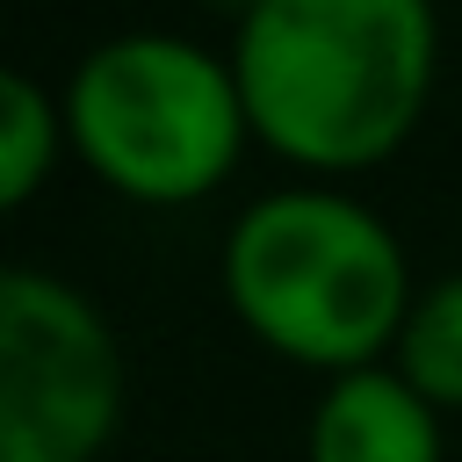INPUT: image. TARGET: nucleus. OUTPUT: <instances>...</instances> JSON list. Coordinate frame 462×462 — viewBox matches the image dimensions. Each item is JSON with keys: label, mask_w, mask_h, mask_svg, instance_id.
<instances>
[{"label": "nucleus", "mask_w": 462, "mask_h": 462, "mask_svg": "<svg viewBox=\"0 0 462 462\" xmlns=\"http://www.w3.org/2000/svg\"><path fill=\"white\" fill-rule=\"evenodd\" d=\"M253 137L303 173H368L411 144L440 79L433 0H260L231 22Z\"/></svg>", "instance_id": "obj_1"}, {"label": "nucleus", "mask_w": 462, "mask_h": 462, "mask_svg": "<svg viewBox=\"0 0 462 462\" xmlns=\"http://www.w3.org/2000/svg\"><path fill=\"white\" fill-rule=\"evenodd\" d=\"M404 238L346 188L296 180L238 209L224 238V303L282 361L332 375L383 368L411 318Z\"/></svg>", "instance_id": "obj_2"}, {"label": "nucleus", "mask_w": 462, "mask_h": 462, "mask_svg": "<svg viewBox=\"0 0 462 462\" xmlns=\"http://www.w3.org/2000/svg\"><path fill=\"white\" fill-rule=\"evenodd\" d=\"M65 137L72 159L123 202L188 209L231 180V166L253 144V123L231 58L166 29H130L72 65Z\"/></svg>", "instance_id": "obj_3"}, {"label": "nucleus", "mask_w": 462, "mask_h": 462, "mask_svg": "<svg viewBox=\"0 0 462 462\" xmlns=\"http://www.w3.org/2000/svg\"><path fill=\"white\" fill-rule=\"evenodd\" d=\"M123 433V346L87 289L0 274V462H101Z\"/></svg>", "instance_id": "obj_4"}, {"label": "nucleus", "mask_w": 462, "mask_h": 462, "mask_svg": "<svg viewBox=\"0 0 462 462\" xmlns=\"http://www.w3.org/2000/svg\"><path fill=\"white\" fill-rule=\"evenodd\" d=\"M310 462H440V411L383 361V368H354L332 375L310 404V433H303Z\"/></svg>", "instance_id": "obj_5"}, {"label": "nucleus", "mask_w": 462, "mask_h": 462, "mask_svg": "<svg viewBox=\"0 0 462 462\" xmlns=\"http://www.w3.org/2000/svg\"><path fill=\"white\" fill-rule=\"evenodd\" d=\"M390 368H397L440 419L462 411V267L440 274V282H426V289L411 296V318H404V332H397Z\"/></svg>", "instance_id": "obj_6"}, {"label": "nucleus", "mask_w": 462, "mask_h": 462, "mask_svg": "<svg viewBox=\"0 0 462 462\" xmlns=\"http://www.w3.org/2000/svg\"><path fill=\"white\" fill-rule=\"evenodd\" d=\"M58 144L65 137V101L43 94L29 72L0 79V202L22 209L51 173H58Z\"/></svg>", "instance_id": "obj_7"}, {"label": "nucleus", "mask_w": 462, "mask_h": 462, "mask_svg": "<svg viewBox=\"0 0 462 462\" xmlns=\"http://www.w3.org/2000/svg\"><path fill=\"white\" fill-rule=\"evenodd\" d=\"M209 7H217V14H231V22H238V14H245V7H260V0H209Z\"/></svg>", "instance_id": "obj_8"}]
</instances>
